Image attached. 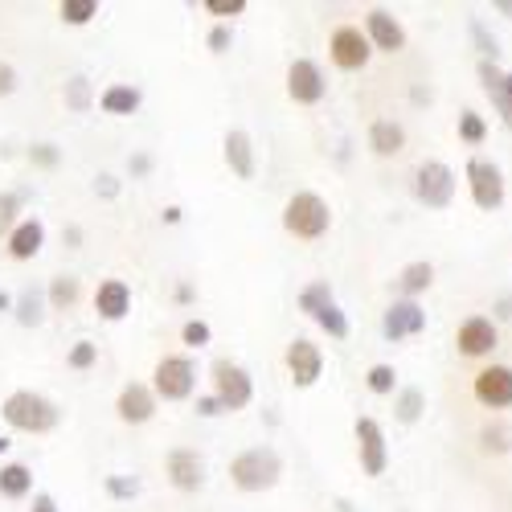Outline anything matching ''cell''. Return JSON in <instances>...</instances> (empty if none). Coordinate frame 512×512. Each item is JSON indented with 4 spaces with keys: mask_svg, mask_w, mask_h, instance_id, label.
Instances as JSON below:
<instances>
[{
    "mask_svg": "<svg viewBox=\"0 0 512 512\" xmlns=\"http://www.w3.org/2000/svg\"><path fill=\"white\" fill-rule=\"evenodd\" d=\"M222 156H226L230 173H234L238 181H254V140L242 132V127L226 132V140H222Z\"/></svg>",
    "mask_w": 512,
    "mask_h": 512,
    "instance_id": "19",
    "label": "cell"
},
{
    "mask_svg": "<svg viewBox=\"0 0 512 512\" xmlns=\"http://www.w3.org/2000/svg\"><path fill=\"white\" fill-rule=\"evenodd\" d=\"M496 13H504V17H512V0H496Z\"/></svg>",
    "mask_w": 512,
    "mask_h": 512,
    "instance_id": "48",
    "label": "cell"
},
{
    "mask_svg": "<svg viewBox=\"0 0 512 512\" xmlns=\"http://www.w3.org/2000/svg\"><path fill=\"white\" fill-rule=\"evenodd\" d=\"M197 390V365L181 353L173 357H160L156 369H152V394L164 398V402H185L189 394Z\"/></svg>",
    "mask_w": 512,
    "mask_h": 512,
    "instance_id": "4",
    "label": "cell"
},
{
    "mask_svg": "<svg viewBox=\"0 0 512 512\" xmlns=\"http://www.w3.org/2000/svg\"><path fill=\"white\" fill-rule=\"evenodd\" d=\"M283 476V459L275 447H250L230 463V484L238 492H267Z\"/></svg>",
    "mask_w": 512,
    "mask_h": 512,
    "instance_id": "3",
    "label": "cell"
},
{
    "mask_svg": "<svg viewBox=\"0 0 512 512\" xmlns=\"http://www.w3.org/2000/svg\"><path fill=\"white\" fill-rule=\"evenodd\" d=\"M9 447H13V443H9V439H5V435H0V455H5V451H9Z\"/></svg>",
    "mask_w": 512,
    "mask_h": 512,
    "instance_id": "50",
    "label": "cell"
},
{
    "mask_svg": "<svg viewBox=\"0 0 512 512\" xmlns=\"http://www.w3.org/2000/svg\"><path fill=\"white\" fill-rule=\"evenodd\" d=\"M422 406H426L422 390H402V394H398V418H402V422H418Z\"/></svg>",
    "mask_w": 512,
    "mask_h": 512,
    "instance_id": "36",
    "label": "cell"
},
{
    "mask_svg": "<svg viewBox=\"0 0 512 512\" xmlns=\"http://www.w3.org/2000/svg\"><path fill=\"white\" fill-rule=\"evenodd\" d=\"M9 308H13V300H9L5 291H0V312H9Z\"/></svg>",
    "mask_w": 512,
    "mask_h": 512,
    "instance_id": "49",
    "label": "cell"
},
{
    "mask_svg": "<svg viewBox=\"0 0 512 512\" xmlns=\"http://www.w3.org/2000/svg\"><path fill=\"white\" fill-rule=\"evenodd\" d=\"M197 414H201V418H218V414H226V410H222V402L213 398V394H205V398H197Z\"/></svg>",
    "mask_w": 512,
    "mask_h": 512,
    "instance_id": "42",
    "label": "cell"
},
{
    "mask_svg": "<svg viewBox=\"0 0 512 512\" xmlns=\"http://www.w3.org/2000/svg\"><path fill=\"white\" fill-rule=\"evenodd\" d=\"M78 304V279L74 275H58L54 283H50V308L54 312H66V308H74Z\"/></svg>",
    "mask_w": 512,
    "mask_h": 512,
    "instance_id": "27",
    "label": "cell"
},
{
    "mask_svg": "<svg viewBox=\"0 0 512 512\" xmlns=\"http://www.w3.org/2000/svg\"><path fill=\"white\" fill-rule=\"evenodd\" d=\"M476 74H480V87H484V95L496 103V111L504 115V123L512 127V107H508V78H504V70L496 66V62H480L476 66Z\"/></svg>",
    "mask_w": 512,
    "mask_h": 512,
    "instance_id": "21",
    "label": "cell"
},
{
    "mask_svg": "<svg viewBox=\"0 0 512 512\" xmlns=\"http://www.w3.org/2000/svg\"><path fill=\"white\" fill-rule=\"evenodd\" d=\"M332 226V209L320 193L312 189H300V193H291L287 205H283V230L291 238H300V242H316L324 238Z\"/></svg>",
    "mask_w": 512,
    "mask_h": 512,
    "instance_id": "1",
    "label": "cell"
},
{
    "mask_svg": "<svg viewBox=\"0 0 512 512\" xmlns=\"http://www.w3.org/2000/svg\"><path fill=\"white\" fill-rule=\"evenodd\" d=\"M29 512H62V508H58V500H54L50 492H37V496H33V508H29Z\"/></svg>",
    "mask_w": 512,
    "mask_h": 512,
    "instance_id": "44",
    "label": "cell"
},
{
    "mask_svg": "<svg viewBox=\"0 0 512 512\" xmlns=\"http://www.w3.org/2000/svg\"><path fill=\"white\" fill-rule=\"evenodd\" d=\"M484 136H488L484 115L463 111V115H459V140H463V144H484Z\"/></svg>",
    "mask_w": 512,
    "mask_h": 512,
    "instance_id": "30",
    "label": "cell"
},
{
    "mask_svg": "<svg viewBox=\"0 0 512 512\" xmlns=\"http://www.w3.org/2000/svg\"><path fill=\"white\" fill-rule=\"evenodd\" d=\"M17 213H21V193H0V234L17 230Z\"/></svg>",
    "mask_w": 512,
    "mask_h": 512,
    "instance_id": "34",
    "label": "cell"
},
{
    "mask_svg": "<svg viewBox=\"0 0 512 512\" xmlns=\"http://www.w3.org/2000/svg\"><path fill=\"white\" fill-rule=\"evenodd\" d=\"M95 361H99V345H91V340H78L66 357L70 369H95Z\"/></svg>",
    "mask_w": 512,
    "mask_h": 512,
    "instance_id": "35",
    "label": "cell"
},
{
    "mask_svg": "<svg viewBox=\"0 0 512 512\" xmlns=\"http://www.w3.org/2000/svg\"><path fill=\"white\" fill-rule=\"evenodd\" d=\"M107 492L119 496V500H127V496L140 492V484H136V480H123V476H111V480H107Z\"/></svg>",
    "mask_w": 512,
    "mask_h": 512,
    "instance_id": "41",
    "label": "cell"
},
{
    "mask_svg": "<svg viewBox=\"0 0 512 512\" xmlns=\"http://www.w3.org/2000/svg\"><path fill=\"white\" fill-rule=\"evenodd\" d=\"M467 189L480 209H500L504 205V177L492 160H472L467 164Z\"/></svg>",
    "mask_w": 512,
    "mask_h": 512,
    "instance_id": "11",
    "label": "cell"
},
{
    "mask_svg": "<svg viewBox=\"0 0 512 512\" xmlns=\"http://www.w3.org/2000/svg\"><path fill=\"white\" fill-rule=\"evenodd\" d=\"M164 476L177 492H197L205 484V459L193 447H177L164 459Z\"/></svg>",
    "mask_w": 512,
    "mask_h": 512,
    "instance_id": "13",
    "label": "cell"
},
{
    "mask_svg": "<svg viewBox=\"0 0 512 512\" xmlns=\"http://www.w3.org/2000/svg\"><path fill=\"white\" fill-rule=\"evenodd\" d=\"M140 103H144V95L136 87H123V82H115V87H107L99 95V111L103 115H136Z\"/></svg>",
    "mask_w": 512,
    "mask_h": 512,
    "instance_id": "23",
    "label": "cell"
},
{
    "mask_svg": "<svg viewBox=\"0 0 512 512\" xmlns=\"http://www.w3.org/2000/svg\"><path fill=\"white\" fill-rule=\"evenodd\" d=\"M164 222H168V226H177V222H181V209H177V205H168V209H164Z\"/></svg>",
    "mask_w": 512,
    "mask_h": 512,
    "instance_id": "47",
    "label": "cell"
},
{
    "mask_svg": "<svg viewBox=\"0 0 512 512\" xmlns=\"http://www.w3.org/2000/svg\"><path fill=\"white\" fill-rule=\"evenodd\" d=\"M213 377V398L222 402V410H246L250 406V398H254V381H250V373L242 369V365H234V361H213V369H209Z\"/></svg>",
    "mask_w": 512,
    "mask_h": 512,
    "instance_id": "5",
    "label": "cell"
},
{
    "mask_svg": "<svg viewBox=\"0 0 512 512\" xmlns=\"http://www.w3.org/2000/svg\"><path fill=\"white\" fill-rule=\"evenodd\" d=\"M472 37L480 41V50H484V62H496V54H500V50H496V37H488L480 21H472Z\"/></svg>",
    "mask_w": 512,
    "mask_h": 512,
    "instance_id": "40",
    "label": "cell"
},
{
    "mask_svg": "<svg viewBox=\"0 0 512 512\" xmlns=\"http://www.w3.org/2000/svg\"><path fill=\"white\" fill-rule=\"evenodd\" d=\"M324 95H328L324 70H320L312 58H295V62L287 66V99L300 103V107H316Z\"/></svg>",
    "mask_w": 512,
    "mask_h": 512,
    "instance_id": "9",
    "label": "cell"
},
{
    "mask_svg": "<svg viewBox=\"0 0 512 512\" xmlns=\"http://www.w3.org/2000/svg\"><path fill=\"white\" fill-rule=\"evenodd\" d=\"M283 365L295 381V390H312L320 381V373H324V353H320V345H312L308 336H295L287 345V353H283Z\"/></svg>",
    "mask_w": 512,
    "mask_h": 512,
    "instance_id": "8",
    "label": "cell"
},
{
    "mask_svg": "<svg viewBox=\"0 0 512 512\" xmlns=\"http://www.w3.org/2000/svg\"><path fill=\"white\" fill-rule=\"evenodd\" d=\"M230 41H234L230 25H213V29H209V50H213V54H226Z\"/></svg>",
    "mask_w": 512,
    "mask_h": 512,
    "instance_id": "39",
    "label": "cell"
},
{
    "mask_svg": "<svg viewBox=\"0 0 512 512\" xmlns=\"http://www.w3.org/2000/svg\"><path fill=\"white\" fill-rule=\"evenodd\" d=\"M95 312L111 324H119L127 312H132V287H127L123 279H103L95 287Z\"/></svg>",
    "mask_w": 512,
    "mask_h": 512,
    "instance_id": "18",
    "label": "cell"
},
{
    "mask_svg": "<svg viewBox=\"0 0 512 512\" xmlns=\"http://www.w3.org/2000/svg\"><path fill=\"white\" fill-rule=\"evenodd\" d=\"M328 54H332L336 70L357 74V70H365V66H369L373 46H369L365 29H357V25H340V29H332V37H328Z\"/></svg>",
    "mask_w": 512,
    "mask_h": 512,
    "instance_id": "7",
    "label": "cell"
},
{
    "mask_svg": "<svg viewBox=\"0 0 512 512\" xmlns=\"http://www.w3.org/2000/svg\"><path fill=\"white\" fill-rule=\"evenodd\" d=\"M369 148L377 156H398L406 148V132H402V123L394 119H373L369 123Z\"/></svg>",
    "mask_w": 512,
    "mask_h": 512,
    "instance_id": "22",
    "label": "cell"
},
{
    "mask_svg": "<svg viewBox=\"0 0 512 512\" xmlns=\"http://www.w3.org/2000/svg\"><path fill=\"white\" fill-rule=\"evenodd\" d=\"M357 451H361V472L365 476H381L390 467V447H386V431H381L377 418H357Z\"/></svg>",
    "mask_w": 512,
    "mask_h": 512,
    "instance_id": "10",
    "label": "cell"
},
{
    "mask_svg": "<svg viewBox=\"0 0 512 512\" xmlns=\"http://www.w3.org/2000/svg\"><path fill=\"white\" fill-rule=\"evenodd\" d=\"M496 345H500V336H496V324L488 316H467L455 332L459 357H488Z\"/></svg>",
    "mask_w": 512,
    "mask_h": 512,
    "instance_id": "15",
    "label": "cell"
},
{
    "mask_svg": "<svg viewBox=\"0 0 512 512\" xmlns=\"http://www.w3.org/2000/svg\"><path fill=\"white\" fill-rule=\"evenodd\" d=\"M414 197L426 209H447L455 201V173L443 160H422L414 173Z\"/></svg>",
    "mask_w": 512,
    "mask_h": 512,
    "instance_id": "6",
    "label": "cell"
},
{
    "mask_svg": "<svg viewBox=\"0 0 512 512\" xmlns=\"http://www.w3.org/2000/svg\"><path fill=\"white\" fill-rule=\"evenodd\" d=\"M504 78H508V107H512V70H508Z\"/></svg>",
    "mask_w": 512,
    "mask_h": 512,
    "instance_id": "51",
    "label": "cell"
},
{
    "mask_svg": "<svg viewBox=\"0 0 512 512\" xmlns=\"http://www.w3.org/2000/svg\"><path fill=\"white\" fill-rule=\"evenodd\" d=\"M418 332H426V312L414 300H402L381 316V336L386 340H406V336H418Z\"/></svg>",
    "mask_w": 512,
    "mask_h": 512,
    "instance_id": "17",
    "label": "cell"
},
{
    "mask_svg": "<svg viewBox=\"0 0 512 512\" xmlns=\"http://www.w3.org/2000/svg\"><path fill=\"white\" fill-rule=\"evenodd\" d=\"M41 295L29 287V291H21V300H17V320L25 324V328H33V324H41Z\"/></svg>",
    "mask_w": 512,
    "mask_h": 512,
    "instance_id": "31",
    "label": "cell"
},
{
    "mask_svg": "<svg viewBox=\"0 0 512 512\" xmlns=\"http://www.w3.org/2000/svg\"><path fill=\"white\" fill-rule=\"evenodd\" d=\"M365 381H369V390H373V394H394V390H398V373H394V365H373Z\"/></svg>",
    "mask_w": 512,
    "mask_h": 512,
    "instance_id": "33",
    "label": "cell"
},
{
    "mask_svg": "<svg viewBox=\"0 0 512 512\" xmlns=\"http://www.w3.org/2000/svg\"><path fill=\"white\" fill-rule=\"evenodd\" d=\"M95 189H103L107 197H115V189H119V185H115V177H99V185H95Z\"/></svg>",
    "mask_w": 512,
    "mask_h": 512,
    "instance_id": "46",
    "label": "cell"
},
{
    "mask_svg": "<svg viewBox=\"0 0 512 512\" xmlns=\"http://www.w3.org/2000/svg\"><path fill=\"white\" fill-rule=\"evenodd\" d=\"M66 107H70V111H87V107H91V82L82 78V74L66 82Z\"/></svg>",
    "mask_w": 512,
    "mask_h": 512,
    "instance_id": "32",
    "label": "cell"
},
{
    "mask_svg": "<svg viewBox=\"0 0 512 512\" xmlns=\"http://www.w3.org/2000/svg\"><path fill=\"white\" fill-rule=\"evenodd\" d=\"M58 13L66 25H87L91 17H99V0H62Z\"/></svg>",
    "mask_w": 512,
    "mask_h": 512,
    "instance_id": "28",
    "label": "cell"
},
{
    "mask_svg": "<svg viewBox=\"0 0 512 512\" xmlns=\"http://www.w3.org/2000/svg\"><path fill=\"white\" fill-rule=\"evenodd\" d=\"M472 394H476V402L488 406V410H508V406H512V369H508V365H488V369H480L476 381H472Z\"/></svg>",
    "mask_w": 512,
    "mask_h": 512,
    "instance_id": "12",
    "label": "cell"
},
{
    "mask_svg": "<svg viewBox=\"0 0 512 512\" xmlns=\"http://www.w3.org/2000/svg\"><path fill=\"white\" fill-rule=\"evenodd\" d=\"M201 9L213 13V17H242L246 0H201Z\"/></svg>",
    "mask_w": 512,
    "mask_h": 512,
    "instance_id": "38",
    "label": "cell"
},
{
    "mask_svg": "<svg viewBox=\"0 0 512 512\" xmlns=\"http://www.w3.org/2000/svg\"><path fill=\"white\" fill-rule=\"evenodd\" d=\"M33 492V472L25 463H5L0 467V496L5 500H25Z\"/></svg>",
    "mask_w": 512,
    "mask_h": 512,
    "instance_id": "24",
    "label": "cell"
},
{
    "mask_svg": "<svg viewBox=\"0 0 512 512\" xmlns=\"http://www.w3.org/2000/svg\"><path fill=\"white\" fill-rule=\"evenodd\" d=\"M115 414H119V422H127V426L152 422V414H156V394H152V386H144V381H127V386L119 390V398H115Z\"/></svg>",
    "mask_w": 512,
    "mask_h": 512,
    "instance_id": "16",
    "label": "cell"
},
{
    "mask_svg": "<svg viewBox=\"0 0 512 512\" xmlns=\"http://www.w3.org/2000/svg\"><path fill=\"white\" fill-rule=\"evenodd\" d=\"M17 91V70L9 62H0V95H13Z\"/></svg>",
    "mask_w": 512,
    "mask_h": 512,
    "instance_id": "43",
    "label": "cell"
},
{
    "mask_svg": "<svg viewBox=\"0 0 512 512\" xmlns=\"http://www.w3.org/2000/svg\"><path fill=\"white\" fill-rule=\"evenodd\" d=\"M33 160H37V164H54V160H58L54 144H37V148H33Z\"/></svg>",
    "mask_w": 512,
    "mask_h": 512,
    "instance_id": "45",
    "label": "cell"
},
{
    "mask_svg": "<svg viewBox=\"0 0 512 512\" xmlns=\"http://www.w3.org/2000/svg\"><path fill=\"white\" fill-rule=\"evenodd\" d=\"M209 336H213V332H209L205 320H189V324L181 328V340H185L189 349H205V345H209Z\"/></svg>",
    "mask_w": 512,
    "mask_h": 512,
    "instance_id": "37",
    "label": "cell"
},
{
    "mask_svg": "<svg viewBox=\"0 0 512 512\" xmlns=\"http://www.w3.org/2000/svg\"><path fill=\"white\" fill-rule=\"evenodd\" d=\"M0 414H5V422L13 426V431H21V435H46V431H54V426L62 422V410L46 394H33V390L9 394L5 406H0Z\"/></svg>",
    "mask_w": 512,
    "mask_h": 512,
    "instance_id": "2",
    "label": "cell"
},
{
    "mask_svg": "<svg viewBox=\"0 0 512 512\" xmlns=\"http://www.w3.org/2000/svg\"><path fill=\"white\" fill-rule=\"evenodd\" d=\"M328 304H332V283H328V279H316V283H308V287L300 291V312H308V316L324 312Z\"/></svg>",
    "mask_w": 512,
    "mask_h": 512,
    "instance_id": "26",
    "label": "cell"
},
{
    "mask_svg": "<svg viewBox=\"0 0 512 512\" xmlns=\"http://www.w3.org/2000/svg\"><path fill=\"white\" fill-rule=\"evenodd\" d=\"M431 283H435V267H431V263H410V267H402V275H398V291L410 295V300H414V295H422Z\"/></svg>",
    "mask_w": 512,
    "mask_h": 512,
    "instance_id": "25",
    "label": "cell"
},
{
    "mask_svg": "<svg viewBox=\"0 0 512 512\" xmlns=\"http://www.w3.org/2000/svg\"><path fill=\"white\" fill-rule=\"evenodd\" d=\"M365 37H369V46L381 50V54H402L406 50V29L386 9H369L365 13Z\"/></svg>",
    "mask_w": 512,
    "mask_h": 512,
    "instance_id": "14",
    "label": "cell"
},
{
    "mask_svg": "<svg viewBox=\"0 0 512 512\" xmlns=\"http://www.w3.org/2000/svg\"><path fill=\"white\" fill-rule=\"evenodd\" d=\"M312 320H316V324H320V328H324V332H328L332 340H345V336H349V316L336 308V300H332V304H328L324 312H316Z\"/></svg>",
    "mask_w": 512,
    "mask_h": 512,
    "instance_id": "29",
    "label": "cell"
},
{
    "mask_svg": "<svg viewBox=\"0 0 512 512\" xmlns=\"http://www.w3.org/2000/svg\"><path fill=\"white\" fill-rule=\"evenodd\" d=\"M41 246H46V226H41L37 218H21L17 230L9 234V254L17 263H29L41 254Z\"/></svg>",
    "mask_w": 512,
    "mask_h": 512,
    "instance_id": "20",
    "label": "cell"
}]
</instances>
